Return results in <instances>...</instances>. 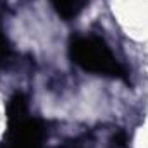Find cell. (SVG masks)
<instances>
[{"label":"cell","instance_id":"6da1fadb","mask_svg":"<svg viewBox=\"0 0 148 148\" xmlns=\"http://www.w3.org/2000/svg\"><path fill=\"white\" fill-rule=\"evenodd\" d=\"M69 55L74 64L88 73L122 77L127 81L126 69L115 60L110 48L97 36H76L69 43Z\"/></svg>","mask_w":148,"mask_h":148},{"label":"cell","instance_id":"7a4b0ae2","mask_svg":"<svg viewBox=\"0 0 148 148\" xmlns=\"http://www.w3.org/2000/svg\"><path fill=\"white\" fill-rule=\"evenodd\" d=\"M47 136L45 122L40 119H24L17 124L7 126L2 148H43Z\"/></svg>","mask_w":148,"mask_h":148},{"label":"cell","instance_id":"3957f363","mask_svg":"<svg viewBox=\"0 0 148 148\" xmlns=\"http://www.w3.org/2000/svg\"><path fill=\"white\" fill-rule=\"evenodd\" d=\"M28 119V98L23 93H14L7 103V126Z\"/></svg>","mask_w":148,"mask_h":148},{"label":"cell","instance_id":"277c9868","mask_svg":"<svg viewBox=\"0 0 148 148\" xmlns=\"http://www.w3.org/2000/svg\"><path fill=\"white\" fill-rule=\"evenodd\" d=\"M50 2L60 17L73 19L83 10V7L86 5L88 0H50Z\"/></svg>","mask_w":148,"mask_h":148},{"label":"cell","instance_id":"5b68a950","mask_svg":"<svg viewBox=\"0 0 148 148\" xmlns=\"http://www.w3.org/2000/svg\"><path fill=\"white\" fill-rule=\"evenodd\" d=\"M127 145V133L124 129H117L109 140V148H126Z\"/></svg>","mask_w":148,"mask_h":148},{"label":"cell","instance_id":"8992f818","mask_svg":"<svg viewBox=\"0 0 148 148\" xmlns=\"http://www.w3.org/2000/svg\"><path fill=\"white\" fill-rule=\"evenodd\" d=\"M9 55H10V45H9V40L5 38L2 28H0V67L9 59Z\"/></svg>","mask_w":148,"mask_h":148},{"label":"cell","instance_id":"52a82bcc","mask_svg":"<svg viewBox=\"0 0 148 148\" xmlns=\"http://www.w3.org/2000/svg\"><path fill=\"white\" fill-rule=\"evenodd\" d=\"M73 148H84V147H83V145H79V143H76V145H74Z\"/></svg>","mask_w":148,"mask_h":148}]
</instances>
